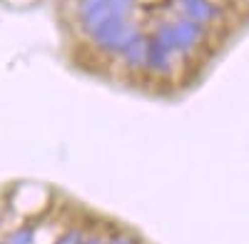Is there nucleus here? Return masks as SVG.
<instances>
[{
  "instance_id": "f257e3e1",
  "label": "nucleus",
  "mask_w": 249,
  "mask_h": 244,
  "mask_svg": "<svg viewBox=\"0 0 249 244\" xmlns=\"http://www.w3.org/2000/svg\"><path fill=\"white\" fill-rule=\"evenodd\" d=\"M172 30H175V40H177L179 52H192L207 37V25L195 23V20H190L187 15H179V17L172 20Z\"/></svg>"
},
{
  "instance_id": "f03ea898",
  "label": "nucleus",
  "mask_w": 249,
  "mask_h": 244,
  "mask_svg": "<svg viewBox=\"0 0 249 244\" xmlns=\"http://www.w3.org/2000/svg\"><path fill=\"white\" fill-rule=\"evenodd\" d=\"M177 5L182 8V15H187L195 23H202V25H210V23H217L222 10L217 3L212 0H177Z\"/></svg>"
}]
</instances>
